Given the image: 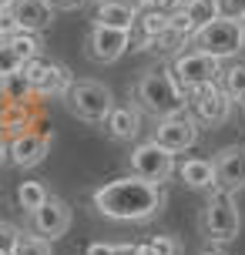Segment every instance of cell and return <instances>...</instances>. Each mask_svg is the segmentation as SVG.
Wrapping results in <instances>:
<instances>
[{
	"instance_id": "1",
	"label": "cell",
	"mask_w": 245,
	"mask_h": 255,
	"mask_svg": "<svg viewBox=\"0 0 245 255\" xmlns=\"http://www.w3.org/2000/svg\"><path fill=\"white\" fill-rule=\"evenodd\" d=\"M91 202L98 208V215L111 222H148L165 208V188L138 175H124V178L104 181L101 188H94Z\"/></svg>"
},
{
	"instance_id": "2",
	"label": "cell",
	"mask_w": 245,
	"mask_h": 255,
	"mask_svg": "<svg viewBox=\"0 0 245 255\" xmlns=\"http://www.w3.org/2000/svg\"><path fill=\"white\" fill-rule=\"evenodd\" d=\"M134 98H138V108L148 111L155 121L171 118V115H181V111L188 108V98H185L181 84L175 81L171 67H155V71H148V74L138 81Z\"/></svg>"
},
{
	"instance_id": "3",
	"label": "cell",
	"mask_w": 245,
	"mask_h": 255,
	"mask_svg": "<svg viewBox=\"0 0 245 255\" xmlns=\"http://www.w3.org/2000/svg\"><path fill=\"white\" fill-rule=\"evenodd\" d=\"M192 47L212 54V57H219V61L239 57V54H242V47H245V20L222 13L219 20H212L208 27L195 30Z\"/></svg>"
},
{
	"instance_id": "4",
	"label": "cell",
	"mask_w": 245,
	"mask_h": 255,
	"mask_svg": "<svg viewBox=\"0 0 245 255\" xmlns=\"http://www.w3.org/2000/svg\"><path fill=\"white\" fill-rule=\"evenodd\" d=\"M242 229V215H239V205L229 191H212L202 212V232H205L208 242L215 245H229L235 242V235Z\"/></svg>"
},
{
	"instance_id": "5",
	"label": "cell",
	"mask_w": 245,
	"mask_h": 255,
	"mask_svg": "<svg viewBox=\"0 0 245 255\" xmlns=\"http://www.w3.org/2000/svg\"><path fill=\"white\" fill-rule=\"evenodd\" d=\"M64 101H67V111L71 115L81 118V121H91V125L108 121L111 111L118 108L111 88L101 84V81H74V88L67 91Z\"/></svg>"
},
{
	"instance_id": "6",
	"label": "cell",
	"mask_w": 245,
	"mask_h": 255,
	"mask_svg": "<svg viewBox=\"0 0 245 255\" xmlns=\"http://www.w3.org/2000/svg\"><path fill=\"white\" fill-rule=\"evenodd\" d=\"M171 74H175V81L181 84V91L188 94L192 88L222 81V74H225V61H219V57H212V54L192 47V51H181L178 57L171 61Z\"/></svg>"
},
{
	"instance_id": "7",
	"label": "cell",
	"mask_w": 245,
	"mask_h": 255,
	"mask_svg": "<svg viewBox=\"0 0 245 255\" xmlns=\"http://www.w3.org/2000/svg\"><path fill=\"white\" fill-rule=\"evenodd\" d=\"M185 98H188V108H192V115H195V121H198V125L219 128V125H225V121L232 118L235 101L225 94L222 81H212V84L192 88Z\"/></svg>"
},
{
	"instance_id": "8",
	"label": "cell",
	"mask_w": 245,
	"mask_h": 255,
	"mask_svg": "<svg viewBox=\"0 0 245 255\" xmlns=\"http://www.w3.org/2000/svg\"><path fill=\"white\" fill-rule=\"evenodd\" d=\"M175 171H178V165H175V151H168L165 144H158L155 138L141 141V144L131 151V175L151 181V185H165Z\"/></svg>"
},
{
	"instance_id": "9",
	"label": "cell",
	"mask_w": 245,
	"mask_h": 255,
	"mask_svg": "<svg viewBox=\"0 0 245 255\" xmlns=\"http://www.w3.org/2000/svg\"><path fill=\"white\" fill-rule=\"evenodd\" d=\"M24 74L30 77L34 94H37L40 101H44V98H67V91L74 88L71 71H67L64 64H57V61H47V57H34V61H27L24 64Z\"/></svg>"
},
{
	"instance_id": "10",
	"label": "cell",
	"mask_w": 245,
	"mask_h": 255,
	"mask_svg": "<svg viewBox=\"0 0 245 255\" xmlns=\"http://www.w3.org/2000/svg\"><path fill=\"white\" fill-rule=\"evenodd\" d=\"M198 121H195V115H188V111H181V115H171V118H161L155 128V141L158 144H165L168 151H188V148H195L198 144Z\"/></svg>"
},
{
	"instance_id": "11",
	"label": "cell",
	"mask_w": 245,
	"mask_h": 255,
	"mask_svg": "<svg viewBox=\"0 0 245 255\" xmlns=\"http://www.w3.org/2000/svg\"><path fill=\"white\" fill-rule=\"evenodd\" d=\"M124 51H131V30H115V27L94 24L88 34V54L94 64H115L118 57H124Z\"/></svg>"
},
{
	"instance_id": "12",
	"label": "cell",
	"mask_w": 245,
	"mask_h": 255,
	"mask_svg": "<svg viewBox=\"0 0 245 255\" xmlns=\"http://www.w3.org/2000/svg\"><path fill=\"white\" fill-rule=\"evenodd\" d=\"M215 191H235L245 188V144H225L215 151Z\"/></svg>"
},
{
	"instance_id": "13",
	"label": "cell",
	"mask_w": 245,
	"mask_h": 255,
	"mask_svg": "<svg viewBox=\"0 0 245 255\" xmlns=\"http://www.w3.org/2000/svg\"><path fill=\"white\" fill-rule=\"evenodd\" d=\"M30 229L37 232L40 239H47V242L61 239V235L71 229V205H67L64 198L51 195L37 212H30Z\"/></svg>"
},
{
	"instance_id": "14",
	"label": "cell",
	"mask_w": 245,
	"mask_h": 255,
	"mask_svg": "<svg viewBox=\"0 0 245 255\" xmlns=\"http://www.w3.org/2000/svg\"><path fill=\"white\" fill-rule=\"evenodd\" d=\"M10 24H13V30L44 34V30L54 24V7L47 3V0H13Z\"/></svg>"
},
{
	"instance_id": "15",
	"label": "cell",
	"mask_w": 245,
	"mask_h": 255,
	"mask_svg": "<svg viewBox=\"0 0 245 255\" xmlns=\"http://www.w3.org/2000/svg\"><path fill=\"white\" fill-rule=\"evenodd\" d=\"M10 161L20 168H34L44 161V154L51 151V134L47 131H24V134H13L10 141Z\"/></svg>"
},
{
	"instance_id": "16",
	"label": "cell",
	"mask_w": 245,
	"mask_h": 255,
	"mask_svg": "<svg viewBox=\"0 0 245 255\" xmlns=\"http://www.w3.org/2000/svg\"><path fill=\"white\" fill-rule=\"evenodd\" d=\"M94 24L115 27V30H134L138 24V7H131L124 0H101L94 10Z\"/></svg>"
},
{
	"instance_id": "17",
	"label": "cell",
	"mask_w": 245,
	"mask_h": 255,
	"mask_svg": "<svg viewBox=\"0 0 245 255\" xmlns=\"http://www.w3.org/2000/svg\"><path fill=\"white\" fill-rule=\"evenodd\" d=\"M178 178L195 191H215V161L212 158H185L178 165Z\"/></svg>"
},
{
	"instance_id": "18",
	"label": "cell",
	"mask_w": 245,
	"mask_h": 255,
	"mask_svg": "<svg viewBox=\"0 0 245 255\" xmlns=\"http://www.w3.org/2000/svg\"><path fill=\"white\" fill-rule=\"evenodd\" d=\"M108 131H111V138L118 141H134L141 134V108H131V104H121L111 111V118L104 121Z\"/></svg>"
},
{
	"instance_id": "19",
	"label": "cell",
	"mask_w": 245,
	"mask_h": 255,
	"mask_svg": "<svg viewBox=\"0 0 245 255\" xmlns=\"http://www.w3.org/2000/svg\"><path fill=\"white\" fill-rule=\"evenodd\" d=\"M34 98H37V94H34V84H30V77H27L24 71L0 77V104L20 108V104H30Z\"/></svg>"
},
{
	"instance_id": "20",
	"label": "cell",
	"mask_w": 245,
	"mask_h": 255,
	"mask_svg": "<svg viewBox=\"0 0 245 255\" xmlns=\"http://www.w3.org/2000/svg\"><path fill=\"white\" fill-rule=\"evenodd\" d=\"M192 44V37H185V34H178L175 27H168L165 34H158V37H151V40H144L138 51H151V54H175L178 57L181 54V47H188Z\"/></svg>"
},
{
	"instance_id": "21",
	"label": "cell",
	"mask_w": 245,
	"mask_h": 255,
	"mask_svg": "<svg viewBox=\"0 0 245 255\" xmlns=\"http://www.w3.org/2000/svg\"><path fill=\"white\" fill-rule=\"evenodd\" d=\"M185 13H188V20L195 24V30H202L212 20H219L225 10H222V0H188L185 3Z\"/></svg>"
},
{
	"instance_id": "22",
	"label": "cell",
	"mask_w": 245,
	"mask_h": 255,
	"mask_svg": "<svg viewBox=\"0 0 245 255\" xmlns=\"http://www.w3.org/2000/svg\"><path fill=\"white\" fill-rule=\"evenodd\" d=\"M47 198H51V195H47V188H44L40 181H20V185H17V205L24 208L27 215L37 212Z\"/></svg>"
},
{
	"instance_id": "23",
	"label": "cell",
	"mask_w": 245,
	"mask_h": 255,
	"mask_svg": "<svg viewBox=\"0 0 245 255\" xmlns=\"http://www.w3.org/2000/svg\"><path fill=\"white\" fill-rule=\"evenodd\" d=\"M222 88H225V94L232 98V101H239L245 94V61H235L225 67V74H222Z\"/></svg>"
},
{
	"instance_id": "24",
	"label": "cell",
	"mask_w": 245,
	"mask_h": 255,
	"mask_svg": "<svg viewBox=\"0 0 245 255\" xmlns=\"http://www.w3.org/2000/svg\"><path fill=\"white\" fill-rule=\"evenodd\" d=\"M20 51V57L24 61H34V57H40V34H27V30H10V37H7Z\"/></svg>"
},
{
	"instance_id": "25",
	"label": "cell",
	"mask_w": 245,
	"mask_h": 255,
	"mask_svg": "<svg viewBox=\"0 0 245 255\" xmlns=\"http://www.w3.org/2000/svg\"><path fill=\"white\" fill-rule=\"evenodd\" d=\"M24 57H20V51L13 47L10 40H0V77L7 74H17V71H24Z\"/></svg>"
},
{
	"instance_id": "26",
	"label": "cell",
	"mask_w": 245,
	"mask_h": 255,
	"mask_svg": "<svg viewBox=\"0 0 245 255\" xmlns=\"http://www.w3.org/2000/svg\"><path fill=\"white\" fill-rule=\"evenodd\" d=\"M13 255H51V242L40 239V235H20Z\"/></svg>"
},
{
	"instance_id": "27",
	"label": "cell",
	"mask_w": 245,
	"mask_h": 255,
	"mask_svg": "<svg viewBox=\"0 0 245 255\" xmlns=\"http://www.w3.org/2000/svg\"><path fill=\"white\" fill-rule=\"evenodd\" d=\"M148 245H151V255H181V242L175 235H151Z\"/></svg>"
},
{
	"instance_id": "28",
	"label": "cell",
	"mask_w": 245,
	"mask_h": 255,
	"mask_svg": "<svg viewBox=\"0 0 245 255\" xmlns=\"http://www.w3.org/2000/svg\"><path fill=\"white\" fill-rule=\"evenodd\" d=\"M20 235H24V232L17 229V225L0 222V252H13V249H17V242H20Z\"/></svg>"
},
{
	"instance_id": "29",
	"label": "cell",
	"mask_w": 245,
	"mask_h": 255,
	"mask_svg": "<svg viewBox=\"0 0 245 255\" xmlns=\"http://www.w3.org/2000/svg\"><path fill=\"white\" fill-rule=\"evenodd\" d=\"M185 3H188V0H151L148 7H155V10L168 13V17H175V13H181V10H185Z\"/></svg>"
},
{
	"instance_id": "30",
	"label": "cell",
	"mask_w": 245,
	"mask_h": 255,
	"mask_svg": "<svg viewBox=\"0 0 245 255\" xmlns=\"http://www.w3.org/2000/svg\"><path fill=\"white\" fill-rule=\"evenodd\" d=\"M222 10L229 13V17H239V20H245V0H222Z\"/></svg>"
},
{
	"instance_id": "31",
	"label": "cell",
	"mask_w": 245,
	"mask_h": 255,
	"mask_svg": "<svg viewBox=\"0 0 245 255\" xmlns=\"http://www.w3.org/2000/svg\"><path fill=\"white\" fill-rule=\"evenodd\" d=\"M84 255H115V245H108V242H91Z\"/></svg>"
},
{
	"instance_id": "32",
	"label": "cell",
	"mask_w": 245,
	"mask_h": 255,
	"mask_svg": "<svg viewBox=\"0 0 245 255\" xmlns=\"http://www.w3.org/2000/svg\"><path fill=\"white\" fill-rule=\"evenodd\" d=\"M47 3H51L54 10H78L84 0H47Z\"/></svg>"
},
{
	"instance_id": "33",
	"label": "cell",
	"mask_w": 245,
	"mask_h": 255,
	"mask_svg": "<svg viewBox=\"0 0 245 255\" xmlns=\"http://www.w3.org/2000/svg\"><path fill=\"white\" fill-rule=\"evenodd\" d=\"M10 30H13L10 13H0V40H7V37H10Z\"/></svg>"
},
{
	"instance_id": "34",
	"label": "cell",
	"mask_w": 245,
	"mask_h": 255,
	"mask_svg": "<svg viewBox=\"0 0 245 255\" xmlns=\"http://www.w3.org/2000/svg\"><path fill=\"white\" fill-rule=\"evenodd\" d=\"M115 255H138V245H134V242H124V245H115Z\"/></svg>"
},
{
	"instance_id": "35",
	"label": "cell",
	"mask_w": 245,
	"mask_h": 255,
	"mask_svg": "<svg viewBox=\"0 0 245 255\" xmlns=\"http://www.w3.org/2000/svg\"><path fill=\"white\" fill-rule=\"evenodd\" d=\"M3 161H10V144L3 141V131H0V165H3Z\"/></svg>"
},
{
	"instance_id": "36",
	"label": "cell",
	"mask_w": 245,
	"mask_h": 255,
	"mask_svg": "<svg viewBox=\"0 0 245 255\" xmlns=\"http://www.w3.org/2000/svg\"><path fill=\"white\" fill-rule=\"evenodd\" d=\"M10 7H13V0H0V13H10Z\"/></svg>"
},
{
	"instance_id": "37",
	"label": "cell",
	"mask_w": 245,
	"mask_h": 255,
	"mask_svg": "<svg viewBox=\"0 0 245 255\" xmlns=\"http://www.w3.org/2000/svg\"><path fill=\"white\" fill-rule=\"evenodd\" d=\"M138 255H151V245H148V242H141V245H138Z\"/></svg>"
},
{
	"instance_id": "38",
	"label": "cell",
	"mask_w": 245,
	"mask_h": 255,
	"mask_svg": "<svg viewBox=\"0 0 245 255\" xmlns=\"http://www.w3.org/2000/svg\"><path fill=\"white\" fill-rule=\"evenodd\" d=\"M239 108H242V111H245V94H242V98H239Z\"/></svg>"
},
{
	"instance_id": "39",
	"label": "cell",
	"mask_w": 245,
	"mask_h": 255,
	"mask_svg": "<svg viewBox=\"0 0 245 255\" xmlns=\"http://www.w3.org/2000/svg\"><path fill=\"white\" fill-rule=\"evenodd\" d=\"M202 255H222V252H202Z\"/></svg>"
},
{
	"instance_id": "40",
	"label": "cell",
	"mask_w": 245,
	"mask_h": 255,
	"mask_svg": "<svg viewBox=\"0 0 245 255\" xmlns=\"http://www.w3.org/2000/svg\"><path fill=\"white\" fill-rule=\"evenodd\" d=\"M98 3H101V0H98Z\"/></svg>"
}]
</instances>
